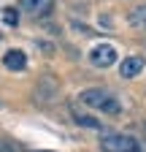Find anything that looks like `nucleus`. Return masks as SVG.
Instances as JSON below:
<instances>
[{
	"mask_svg": "<svg viewBox=\"0 0 146 152\" xmlns=\"http://www.w3.org/2000/svg\"><path fill=\"white\" fill-rule=\"evenodd\" d=\"M79 103L89 106V109H98L103 114H119L122 111V103L114 92H108V90H100V87H92V90H84L79 95Z\"/></svg>",
	"mask_w": 146,
	"mask_h": 152,
	"instance_id": "nucleus-1",
	"label": "nucleus"
},
{
	"mask_svg": "<svg viewBox=\"0 0 146 152\" xmlns=\"http://www.w3.org/2000/svg\"><path fill=\"white\" fill-rule=\"evenodd\" d=\"M3 65H6L8 71H25V68H27V54H25L22 49H8V52L3 54Z\"/></svg>",
	"mask_w": 146,
	"mask_h": 152,
	"instance_id": "nucleus-5",
	"label": "nucleus"
},
{
	"mask_svg": "<svg viewBox=\"0 0 146 152\" xmlns=\"http://www.w3.org/2000/svg\"><path fill=\"white\" fill-rule=\"evenodd\" d=\"M3 22H6L8 27H14L16 22H19V14H16V8H6V11H3Z\"/></svg>",
	"mask_w": 146,
	"mask_h": 152,
	"instance_id": "nucleus-9",
	"label": "nucleus"
},
{
	"mask_svg": "<svg viewBox=\"0 0 146 152\" xmlns=\"http://www.w3.org/2000/svg\"><path fill=\"white\" fill-rule=\"evenodd\" d=\"M89 63H92L95 68H108L116 63V49L111 44H98L92 52H89Z\"/></svg>",
	"mask_w": 146,
	"mask_h": 152,
	"instance_id": "nucleus-3",
	"label": "nucleus"
},
{
	"mask_svg": "<svg viewBox=\"0 0 146 152\" xmlns=\"http://www.w3.org/2000/svg\"><path fill=\"white\" fill-rule=\"evenodd\" d=\"M103 152H138V141L133 136H124V133H108L100 141Z\"/></svg>",
	"mask_w": 146,
	"mask_h": 152,
	"instance_id": "nucleus-2",
	"label": "nucleus"
},
{
	"mask_svg": "<svg viewBox=\"0 0 146 152\" xmlns=\"http://www.w3.org/2000/svg\"><path fill=\"white\" fill-rule=\"evenodd\" d=\"M54 0H19V11L30 14V16H41L51 8Z\"/></svg>",
	"mask_w": 146,
	"mask_h": 152,
	"instance_id": "nucleus-6",
	"label": "nucleus"
},
{
	"mask_svg": "<svg viewBox=\"0 0 146 152\" xmlns=\"http://www.w3.org/2000/svg\"><path fill=\"white\" fill-rule=\"evenodd\" d=\"M130 22H133L135 27H143V30H146V6L135 8V11L130 14Z\"/></svg>",
	"mask_w": 146,
	"mask_h": 152,
	"instance_id": "nucleus-8",
	"label": "nucleus"
},
{
	"mask_svg": "<svg viewBox=\"0 0 146 152\" xmlns=\"http://www.w3.org/2000/svg\"><path fill=\"white\" fill-rule=\"evenodd\" d=\"M141 71H143V57H141V54H130V57H124L122 65H119L122 79H135Z\"/></svg>",
	"mask_w": 146,
	"mask_h": 152,
	"instance_id": "nucleus-4",
	"label": "nucleus"
},
{
	"mask_svg": "<svg viewBox=\"0 0 146 152\" xmlns=\"http://www.w3.org/2000/svg\"><path fill=\"white\" fill-rule=\"evenodd\" d=\"M73 120H76V125H84V128L100 130V122H98V120H92V117H87V114H79V111H73Z\"/></svg>",
	"mask_w": 146,
	"mask_h": 152,
	"instance_id": "nucleus-7",
	"label": "nucleus"
}]
</instances>
